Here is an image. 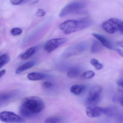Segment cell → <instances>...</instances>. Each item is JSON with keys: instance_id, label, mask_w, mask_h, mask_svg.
<instances>
[{"instance_id": "1", "label": "cell", "mask_w": 123, "mask_h": 123, "mask_svg": "<svg viewBox=\"0 0 123 123\" xmlns=\"http://www.w3.org/2000/svg\"><path fill=\"white\" fill-rule=\"evenodd\" d=\"M44 108L45 104L42 98L37 96H30L23 100L19 111L23 117H31L39 113Z\"/></svg>"}, {"instance_id": "2", "label": "cell", "mask_w": 123, "mask_h": 123, "mask_svg": "<svg viewBox=\"0 0 123 123\" xmlns=\"http://www.w3.org/2000/svg\"><path fill=\"white\" fill-rule=\"evenodd\" d=\"M93 21L88 18L79 20H67L59 26V28L65 34H69L81 31L92 25Z\"/></svg>"}, {"instance_id": "3", "label": "cell", "mask_w": 123, "mask_h": 123, "mask_svg": "<svg viewBox=\"0 0 123 123\" xmlns=\"http://www.w3.org/2000/svg\"><path fill=\"white\" fill-rule=\"evenodd\" d=\"M102 27L108 33L112 34L119 31L123 34V21L116 18H111L104 21L102 23Z\"/></svg>"}, {"instance_id": "4", "label": "cell", "mask_w": 123, "mask_h": 123, "mask_svg": "<svg viewBox=\"0 0 123 123\" xmlns=\"http://www.w3.org/2000/svg\"><path fill=\"white\" fill-rule=\"evenodd\" d=\"M87 6L86 3L83 1H74L65 6L59 14V17L63 18L69 14L77 12Z\"/></svg>"}, {"instance_id": "5", "label": "cell", "mask_w": 123, "mask_h": 123, "mask_svg": "<svg viewBox=\"0 0 123 123\" xmlns=\"http://www.w3.org/2000/svg\"><path fill=\"white\" fill-rule=\"evenodd\" d=\"M88 45L85 42H82L68 47L62 55V57L68 58L72 56L85 51L88 48Z\"/></svg>"}, {"instance_id": "6", "label": "cell", "mask_w": 123, "mask_h": 123, "mask_svg": "<svg viewBox=\"0 0 123 123\" xmlns=\"http://www.w3.org/2000/svg\"><path fill=\"white\" fill-rule=\"evenodd\" d=\"M103 91L102 87L98 85L93 86L90 89L89 95L87 99L88 104L90 105H96L99 103Z\"/></svg>"}, {"instance_id": "7", "label": "cell", "mask_w": 123, "mask_h": 123, "mask_svg": "<svg viewBox=\"0 0 123 123\" xmlns=\"http://www.w3.org/2000/svg\"><path fill=\"white\" fill-rule=\"evenodd\" d=\"M0 120L6 123H22L25 122L23 117L13 112L7 111L0 113Z\"/></svg>"}, {"instance_id": "8", "label": "cell", "mask_w": 123, "mask_h": 123, "mask_svg": "<svg viewBox=\"0 0 123 123\" xmlns=\"http://www.w3.org/2000/svg\"><path fill=\"white\" fill-rule=\"evenodd\" d=\"M67 39L62 38L53 39L49 40L44 46V50L48 53H51L67 41Z\"/></svg>"}, {"instance_id": "9", "label": "cell", "mask_w": 123, "mask_h": 123, "mask_svg": "<svg viewBox=\"0 0 123 123\" xmlns=\"http://www.w3.org/2000/svg\"><path fill=\"white\" fill-rule=\"evenodd\" d=\"M109 111V109L107 108L98 106H88L86 108V111L87 116L90 118L98 117L103 114H107L108 113Z\"/></svg>"}, {"instance_id": "10", "label": "cell", "mask_w": 123, "mask_h": 123, "mask_svg": "<svg viewBox=\"0 0 123 123\" xmlns=\"http://www.w3.org/2000/svg\"><path fill=\"white\" fill-rule=\"evenodd\" d=\"M18 94L16 91H5L0 92V107L10 101Z\"/></svg>"}, {"instance_id": "11", "label": "cell", "mask_w": 123, "mask_h": 123, "mask_svg": "<svg viewBox=\"0 0 123 123\" xmlns=\"http://www.w3.org/2000/svg\"><path fill=\"white\" fill-rule=\"evenodd\" d=\"M92 36L95 37L98 41L103 46L106 47L109 49H113V45L111 42L103 35L96 33L92 34Z\"/></svg>"}, {"instance_id": "12", "label": "cell", "mask_w": 123, "mask_h": 123, "mask_svg": "<svg viewBox=\"0 0 123 123\" xmlns=\"http://www.w3.org/2000/svg\"><path fill=\"white\" fill-rule=\"evenodd\" d=\"M81 72V69L79 67H73L68 70L67 75L70 78H75L80 75Z\"/></svg>"}, {"instance_id": "13", "label": "cell", "mask_w": 123, "mask_h": 123, "mask_svg": "<svg viewBox=\"0 0 123 123\" xmlns=\"http://www.w3.org/2000/svg\"><path fill=\"white\" fill-rule=\"evenodd\" d=\"M36 64V62H29L23 64L22 65L19 67L16 71V73L17 74H19L33 67Z\"/></svg>"}, {"instance_id": "14", "label": "cell", "mask_w": 123, "mask_h": 123, "mask_svg": "<svg viewBox=\"0 0 123 123\" xmlns=\"http://www.w3.org/2000/svg\"><path fill=\"white\" fill-rule=\"evenodd\" d=\"M46 77V75L41 73L33 72L28 74L27 78L29 80L33 81L43 80Z\"/></svg>"}, {"instance_id": "15", "label": "cell", "mask_w": 123, "mask_h": 123, "mask_svg": "<svg viewBox=\"0 0 123 123\" xmlns=\"http://www.w3.org/2000/svg\"><path fill=\"white\" fill-rule=\"evenodd\" d=\"M103 49V45L97 40L92 42L91 48V52L92 54H96L102 51Z\"/></svg>"}, {"instance_id": "16", "label": "cell", "mask_w": 123, "mask_h": 123, "mask_svg": "<svg viewBox=\"0 0 123 123\" xmlns=\"http://www.w3.org/2000/svg\"><path fill=\"white\" fill-rule=\"evenodd\" d=\"M85 86L82 85H74L70 88V92L74 95H78L82 93L85 89Z\"/></svg>"}, {"instance_id": "17", "label": "cell", "mask_w": 123, "mask_h": 123, "mask_svg": "<svg viewBox=\"0 0 123 123\" xmlns=\"http://www.w3.org/2000/svg\"><path fill=\"white\" fill-rule=\"evenodd\" d=\"M36 48L35 47H31L27 49L23 54L21 56V58L23 60H26L31 57L33 55L36 51Z\"/></svg>"}, {"instance_id": "18", "label": "cell", "mask_w": 123, "mask_h": 123, "mask_svg": "<svg viewBox=\"0 0 123 123\" xmlns=\"http://www.w3.org/2000/svg\"><path fill=\"white\" fill-rule=\"evenodd\" d=\"M63 119L62 117L59 116H54L49 117L45 119V123H62Z\"/></svg>"}, {"instance_id": "19", "label": "cell", "mask_w": 123, "mask_h": 123, "mask_svg": "<svg viewBox=\"0 0 123 123\" xmlns=\"http://www.w3.org/2000/svg\"><path fill=\"white\" fill-rule=\"evenodd\" d=\"M10 60V57L8 54H4L0 56V69L7 64Z\"/></svg>"}, {"instance_id": "20", "label": "cell", "mask_w": 123, "mask_h": 123, "mask_svg": "<svg viewBox=\"0 0 123 123\" xmlns=\"http://www.w3.org/2000/svg\"><path fill=\"white\" fill-rule=\"evenodd\" d=\"M90 64L97 70H100L103 69V65L100 63L98 60L95 59H92L90 60Z\"/></svg>"}, {"instance_id": "21", "label": "cell", "mask_w": 123, "mask_h": 123, "mask_svg": "<svg viewBox=\"0 0 123 123\" xmlns=\"http://www.w3.org/2000/svg\"><path fill=\"white\" fill-rule=\"evenodd\" d=\"M95 73L92 70H88L84 72L81 75L82 78L83 79H91L95 76Z\"/></svg>"}, {"instance_id": "22", "label": "cell", "mask_w": 123, "mask_h": 123, "mask_svg": "<svg viewBox=\"0 0 123 123\" xmlns=\"http://www.w3.org/2000/svg\"><path fill=\"white\" fill-rule=\"evenodd\" d=\"M23 32V30L19 28H15L12 29L11 31V34L13 36H18L21 35Z\"/></svg>"}, {"instance_id": "23", "label": "cell", "mask_w": 123, "mask_h": 123, "mask_svg": "<svg viewBox=\"0 0 123 123\" xmlns=\"http://www.w3.org/2000/svg\"><path fill=\"white\" fill-rule=\"evenodd\" d=\"M46 12L42 9H39L36 13V16L38 17H42L45 16Z\"/></svg>"}, {"instance_id": "24", "label": "cell", "mask_w": 123, "mask_h": 123, "mask_svg": "<svg viewBox=\"0 0 123 123\" xmlns=\"http://www.w3.org/2000/svg\"><path fill=\"white\" fill-rule=\"evenodd\" d=\"M27 2V1H25V0H11L10 2L11 4L14 5H18L20 4H22L23 3L25 2Z\"/></svg>"}, {"instance_id": "25", "label": "cell", "mask_w": 123, "mask_h": 123, "mask_svg": "<svg viewBox=\"0 0 123 123\" xmlns=\"http://www.w3.org/2000/svg\"><path fill=\"white\" fill-rule=\"evenodd\" d=\"M52 86V84L51 82L49 81H46L44 82L43 84V86L44 88L48 89L51 87Z\"/></svg>"}, {"instance_id": "26", "label": "cell", "mask_w": 123, "mask_h": 123, "mask_svg": "<svg viewBox=\"0 0 123 123\" xmlns=\"http://www.w3.org/2000/svg\"><path fill=\"white\" fill-rule=\"evenodd\" d=\"M117 84L119 86L123 88V78H120L117 81Z\"/></svg>"}, {"instance_id": "27", "label": "cell", "mask_w": 123, "mask_h": 123, "mask_svg": "<svg viewBox=\"0 0 123 123\" xmlns=\"http://www.w3.org/2000/svg\"><path fill=\"white\" fill-rule=\"evenodd\" d=\"M115 51L117 53H118L119 54L120 56H121V57H123V51L122 50H121V49H115Z\"/></svg>"}, {"instance_id": "28", "label": "cell", "mask_w": 123, "mask_h": 123, "mask_svg": "<svg viewBox=\"0 0 123 123\" xmlns=\"http://www.w3.org/2000/svg\"><path fill=\"white\" fill-rule=\"evenodd\" d=\"M6 72V70H3L0 71V78H1Z\"/></svg>"}, {"instance_id": "29", "label": "cell", "mask_w": 123, "mask_h": 123, "mask_svg": "<svg viewBox=\"0 0 123 123\" xmlns=\"http://www.w3.org/2000/svg\"><path fill=\"white\" fill-rule=\"evenodd\" d=\"M117 44L119 46L121 47H123V42H122V41L119 42H117Z\"/></svg>"}, {"instance_id": "30", "label": "cell", "mask_w": 123, "mask_h": 123, "mask_svg": "<svg viewBox=\"0 0 123 123\" xmlns=\"http://www.w3.org/2000/svg\"><path fill=\"white\" fill-rule=\"evenodd\" d=\"M39 1H38V0H34V1H32V3H37Z\"/></svg>"}]
</instances>
